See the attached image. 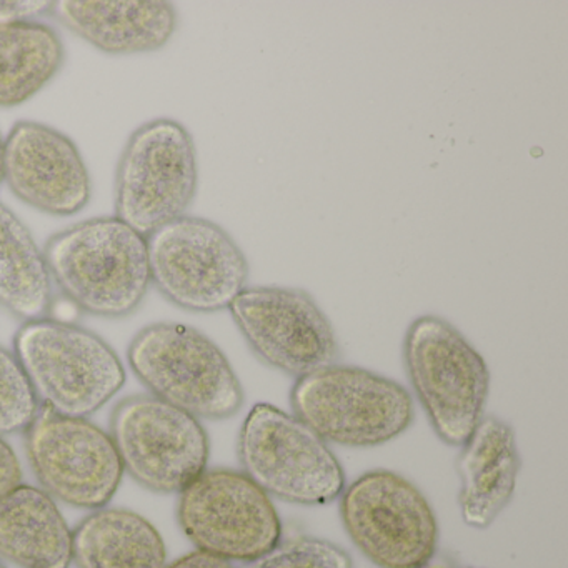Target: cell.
I'll list each match as a JSON object with an SVG mask.
<instances>
[{"label": "cell", "mask_w": 568, "mask_h": 568, "mask_svg": "<svg viewBox=\"0 0 568 568\" xmlns=\"http://www.w3.org/2000/svg\"><path fill=\"white\" fill-rule=\"evenodd\" d=\"M52 284L88 314H132L151 287L148 237L118 217L79 222L52 235L44 247Z\"/></svg>", "instance_id": "6da1fadb"}, {"label": "cell", "mask_w": 568, "mask_h": 568, "mask_svg": "<svg viewBox=\"0 0 568 568\" xmlns=\"http://www.w3.org/2000/svg\"><path fill=\"white\" fill-rule=\"evenodd\" d=\"M14 355L39 404L55 414L88 418L125 384L114 348L61 318L24 322L14 337Z\"/></svg>", "instance_id": "7a4b0ae2"}, {"label": "cell", "mask_w": 568, "mask_h": 568, "mask_svg": "<svg viewBox=\"0 0 568 568\" xmlns=\"http://www.w3.org/2000/svg\"><path fill=\"white\" fill-rule=\"evenodd\" d=\"M128 361L151 395L199 420L234 417L244 388L224 352L197 328L159 322L129 345Z\"/></svg>", "instance_id": "3957f363"}, {"label": "cell", "mask_w": 568, "mask_h": 568, "mask_svg": "<svg viewBox=\"0 0 568 568\" xmlns=\"http://www.w3.org/2000/svg\"><path fill=\"white\" fill-rule=\"evenodd\" d=\"M404 362L412 388L437 437L460 447L484 417L490 371L480 352L437 315L408 325Z\"/></svg>", "instance_id": "277c9868"}, {"label": "cell", "mask_w": 568, "mask_h": 568, "mask_svg": "<svg viewBox=\"0 0 568 568\" xmlns=\"http://www.w3.org/2000/svg\"><path fill=\"white\" fill-rule=\"evenodd\" d=\"M294 415L327 444H388L410 427L414 402L398 382L367 368L332 364L295 381Z\"/></svg>", "instance_id": "5b68a950"}, {"label": "cell", "mask_w": 568, "mask_h": 568, "mask_svg": "<svg viewBox=\"0 0 568 568\" xmlns=\"http://www.w3.org/2000/svg\"><path fill=\"white\" fill-rule=\"evenodd\" d=\"M242 474L268 497L325 505L341 497L344 468L331 445L294 414L271 404L252 407L237 438Z\"/></svg>", "instance_id": "8992f818"}, {"label": "cell", "mask_w": 568, "mask_h": 568, "mask_svg": "<svg viewBox=\"0 0 568 568\" xmlns=\"http://www.w3.org/2000/svg\"><path fill=\"white\" fill-rule=\"evenodd\" d=\"M197 185V149L187 128L169 118L145 122L119 159L114 217L148 237L185 215Z\"/></svg>", "instance_id": "52a82bcc"}, {"label": "cell", "mask_w": 568, "mask_h": 568, "mask_svg": "<svg viewBox=\"0 0 568 568\" xmlns=\"http://www.w3.org/2000/svg\"><path fill=\"white\" fill-rule=\"evenodd\" d=\"M151 284L178 307L212 314L247 287L248 262L225 229L182 215L148 235Z\"/></svg>", "instance_id": "ba28073f"}, {"label": "cell", "mask_w": 568, "mask_h": 568, "mask_svg": "<svg viewBox=\"0 0 568 568\" xmlns=\"http://www.w3.org/2000/svg\"><path fill=\"white\" fill-rule=\"evenodd\" d=\"M341 517L355 547L381 568H418L434 558L437 517L402 475L374 470L342 491Z\"/></svg>", "instance_id": "9c48e42d"}, {"label": "cell", "mask_w": 568, "mask_h": 568, "mask_svg": "<svg viewBox=\"0 0 568 568\" xmlns=\"http://www.w3.org/2000/svg\"><path fill=\"white\" fill-rule=\"evenodd\" d=\"M109 435L124 471L155 494H181L207 468L204 425L154 395L122 400L112 412Z\"/></svg>", "instance_id": "30bf717a"}, {"label": "cell", "mask_w": 568, "mask_h": 568, "mask_svg": "<svg viewBox=\"0 0 568 568\" xmlns=\"http://www.w3.org/2000/svg\"><path fill=\"white\" fill-rule=\"evenodd\" d=\"M178 517L197 550L227 561L254 560L281 541L272 498L232 468H205L181 491Z\"/></svg>", "instance_id": "8fae6325"}, {"label": "cell", "mask_w": 568, "mask_h": 568, "mask_svg": "<svg viewBox=\"0 0 568 568\" xmlns=\"http://www.w3.org/2000/svg\"><path fill=\"white\" fill-rule=\"evenodd\" d=\"M24 432L29 462L45 494L92 510L112 500L124 468L108 432L88 418L44 407Z\"/></svg>", "instance_id": "7c38bea8"}, {"label": "cell", "mask_w": 568, "mask_h": 568, "mask_svg": "<svg viewBox=\"0 0 568 568\" xmlns=\"http://www.w3.org/2000/svg\"><path fill=\"white\" fill-rule=\"evenodd\" d=\"M229 311L252 352L275 371L298 378L337 361L334 327L302 288L245 287Z\"/></svg>", "instance_id": "4fadbf2b"}, {"label": "cell", "mask_w": 568, "mask_h": 568, "mask_svg": "<svg viewBox=\"0 0 568 568\" xmlns=\"http://www.w3.org/2000/svg\"><path fill=\"white\" fill-rule=\"evenodd\" d=\"M2 182L36 211L71 217L91 201V174L78 145L51 125L21 121L4 139Z\"/></svg>", "instance_id": "5bb4252c"}, {"label": "cell", "mask_w": 568, "mask_h": 568, "mask_svg": "<svg viewBox=\"0 0 568 568\" xmlns=\"http://www.w3.org/2000/svg\"><path fill=\"white\" fill-rule=\"evenodd\" d=\"M51 14L111 55L161 51L178 31V11L164 0H55Z\"/></svg>", "instance_id": "9a60e30c"}, {"label": "cell", "mask_w": 568, "mask_h": 568, "mask_svg": "<svg viewBox=\"0 0 568 568\" xmlns=\"http://www.w3.org/2000/svg\"><path fill=\"white\" fill-rule=\"evenodd\" d=\"M460 447L455 467L462 520L481 530L497 520L517 490L521 467L517 435L507 422L484 415Z\"/></svg>", "instance_id": "2e32d148"}, {"label": "cell", "mask_w": 568, "mask_h": 568, "mask_svg": "<svg viewBox=\"0 0 568 568\" xmlns=\"http://www.w3.org/2000/svg\"><path fill=\"white\" fill-rule=\"evenodd\" d=\"M0 560L19 568H71L72 530L42 488L21 484L0 497Z\"/></svg>", "instance_id": "e0dca14e"}, {"label": "cell", "mask_w": 568, "mask_h": 568, "mask_svg": "<svg viewBox=\"0 0 568 568\" xmlns=\"http://www.w3.org/2000/svg\"><path fill=\"white\" fill-rule=\"evenodd\" d=\"M165 558L158 528L124 508H98L72 531L78 568H165Z\"/></svg>", "instance_id": "ac0fdd59"}, {"label": "cell", "mask_w": 568, "mask_h": 568, "mask_svg": "<svg viewBox=\"0 0 568 568\" xmlns=\"http://www.w3.org/2000/svg\"><path fill=\"white\" fill-rule=\"evenodd\" d=\"M0 304L22 321L48 317L52 278L44 248L28 225L0 202Z\"/></svg>", "instance_id": "d6986e66"}, {"label": "cell", "mask_w": 568, "mask_h": 568, "mask_svg": "<svg viewBox=\"0 0 568 568\" xmlns=\"http://www.w3.org/2000/svg\"><path fill=\"white\" fill-rule=\"evenodd\" d=\"M65 49L42 22L0 24V108H18L38 95L61 71Z\"/></svg>", "instance_id": "ffe728a7"}, {"label": "cell", "mask_w": 568, "mask_h": 568, "mask_svg": "<svg viewBox=\"0 0 568 568\" xmlns=\"http://www.w3.org/2000/svg\"><path fill=\"white\" fill-rule=\"evenodd\" d=\"M38 410V398L18 358L0 347V437L26 430Z\"/></svg>", "instance_id": "44dd1931"}, {"label": "cell", "mask_w": 568, "mask_h": 568, "mask_svg": "<svg viewBox=\"0 0 568 568\" xmlns=\"http://www.w3.org/2000/svg\"><path fill=\"white\" fill-rule=\"evenodd\" d=\"M244 568H354L351 555L324 538L301 537L278 541Z\"/></svg>", "instance_id": "7402d4cb"}, {"label": "cell", "mask_w": 568, "mask_h": 568, "mask_svg": "<svg viewBox=\"0 0 568 568\" xmlns=\"http://www.w3.org/2000/svg\"><path fill=\"white\" fill-rule=\"evenodd\" d=\"M51 0H0V24L34 22L51 14Z\"/></svg>", "instance_id": "603a6c76"}, {"label": "cell", "mask_w": 568, "mask_h": 568, "mask_svg": "<svg viewBox=\"0 0 568 568\" xmlns=\"http://www.w3.org/2000/svg\"><path fill=\"white\" fill-rule=\"evenodd\" d=\"M22 484V468L11 445L0 437V497Z\"/></svg>", "instance_id": "cb8c5ba5"}, {"label": "cell", "mask_w": 568, "mask_h": 568, "mask_svg": "<svg viewBox=\"0 0 568 568\" xmlns=\"http://www.w3.org/2000/svg\"><path fill=\"white\" fill-rule=\"evenodd\" d=\"M165 568H234V565H232V561L224 560V558L195 550L179 558L174 564L165 565Z\"/></svg>", "instance_id": "d4e9b609"}, {"label": "cell", "mask_w": 568, "mask_h": 568, "mask_svg": "<svg viewBox=\"0 0 568 568\" xmlns=\"http://www.w3.org/2000/svg\"><path fill=\"white\" fill-rule=\"evenodd\" d=\"M418 568H455V565L447 558H430L427 564L420 565Z\"/></svg>", "instance_id": "484cf974"}, {"label": "cell", "mask_w": 568, "mask_h": 568, "mask_svg": "<svg viewBox=\"0 0 568 568\" xmlns=\"http://www.w3.org/2000/svg\"><path fill=\"white\" fill-rule=\"evenodd\" d=\"M2 155H4V138L0 134V184H2Z\"/></svg>", "instance_id": "4316f807"}, {"label": "cell", "mask_w": 568, "mask_h": 568, "mask_svg": "<svg viewBox=\"0 0 568 568\" xmlns=\"http://www.w3.org/2000/svg\"><path fill=\"white\" fill-rule=\"evenodd\" d=\"M0 568H6V565L2 564V560H0Z\"/></svg>", "instance_id": "83f0119b"}]
</instances>
